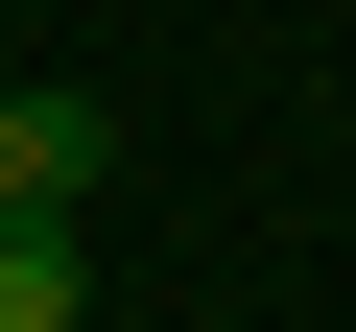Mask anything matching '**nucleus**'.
I'll use <instances>...</instances> for the list:
<instances>
[{
    "label": "nucleus",
    "mask_w": 356,
    "mask_h": 332,
    "mask_svg": "<svg viewBox=\"0 0 356 332\" xmlns=\"http://www.w3.org/2000/svg\"><path fill=\"white\" fill-rule=\"evenodd\" d=\"M95 308V261H72V214H0V332H72Z\"/></svg>",
    "instance_id": "2"
},
{
    "label": "nucleus",
    "mask_w": 356,
    "mask_h": 332,
    "mask_svg": "<svg viewBox=\"0 0 356 332\" xmlns=\"http://www.w3.org/2000/svg\"><path fill=\"white\" fill-rule=\"evenodd\" d=\"M95 166H119V119H95V95H0V214H72Z\"/></svg>",
    "instance_id": "1"
}]
</instances>
